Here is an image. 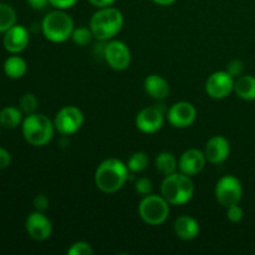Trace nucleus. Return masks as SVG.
I'll list each match as a JSON object with an SVG mask.
<instances>
[{
	"label": "nucleus",
	"mask_w": 255,
	"mask_h": 255,
	"mask_svg": "<svg viewBox=\"0 0 255 255\" xmlns=\"http://www.w3.org/2000/svg\"><path fill=\"white\" fill-rule=\"evenodd\" d=\"M173 229L176 236L182 241H192L199 234L198 222L191 216H181L176 218Z\"/></svg>",
	"instance_id": "nucleus-17"
},
{
	"label": "nucleus",
	"mask_w": 255,
	"mask_h": 255,
	"mask_svg": "<svg viewBox=\"0 0 255 255\" xmlns=\"http://www.w3.org/2000/svg\"><path fill=\"white\" fill-rule=\"evenodd\" d=\"M152 1L156 2L157 5H161V6H169V5L176 2V0H152Z\"/></svg>",
	"instance_id": "nucleus-36"
},
{
	"label": "nucleus",
	"mask_w": 255,
	"mask_h": 255,
	"mask_svg": "<svg viewBox=\"0 0 255 255\" xmlns=\"http://www.w3.org/2000/svg\"><path fill=\"white\" fill-rule=\"evenodd\" d=\"M104 59L111 69L124 71L131 64V51L125 42L120 40H109L105 44Z\"/></svg>",
	"instance_id": "nucleus-9"
},
{
	"label": "nucleus",
	"mask_w": 255,
	"mask_h": 255,
	"mask_svg": "<svg viewBox=\"0 0 255 255\" xmlns=\"http://www.w3.org/2000/svg\"><path fill=\"white\" fill-rule=\"evenodd\" d=\"M94 39V34H92L90 27L80 26L74 29L71 35V40L77 45V46H87L90 42Z\"/></svg>",
	"instance_id": "nucleus-25"
},
{
	"label": "nucleus",
	"mask_w": 255,
	"mask_h": 255,
	"mask_svg": "<svg viewBox=\"0 0 255 255\" xmlns=\"http://www.w3.org/2000/svg\"><path fill=\"white\" fill-rule=\"evenodd\" d=\"M77 1H79V0H49L51 6H54L55 9H61V10L69 9V7L74 6Z\"/></svg>",
	"instance_id": "nucleus-32"
},
{
	"label": "nucleus",
	"mask_w": 255,
	"mask_h": 255,
	"mask_svg": "<svg viewBox=\"0 0 255 255\" xmlns=\"http://www.w3.org/2000/svg\"><path fill=\"white\" fill-rule=\"evenodd\" d=\"M171 204L163 198V196L147 194L138 204V214L142 221L148 226H161L169 216Z\"/></svg>",
	"instance_id": "nucleus-6"
},
{
	"label": "nucleus",
	"mask_w": 255,
	"mask_h": 255,
	"mask_svg": "<svg viewBox=\"0 0 255 255\" xmlns=\"http://www.w3.org/2000/svg\"><path fill=\"white\" fill-rule=\"evenodd\" d=\"M156 169L162 174V176H169L172 173H176L178 168V161L171 152H161L156 157L154 161Z\"/></svg>",
	"instance_id": "nucleus-22"
},
{
	"label": "nucleus",
	"mask_w": 255,
	"mask_h": 255,
	"mask_svg": "<svg viewBox=\"0 0 255 255\" xmlns=\"http://www.w3.org/2000/svg\"><path fill=\"white\" fill-rule=\"evenodd\" d=\"M55 129L60 134L70 136L79 131L84 125V114L76 106H65L59 110L54 119Z\"/></svg>",
	"instance_id": "nucleus-8"
},
{
	"label": "nucleus",
	"mask_w": 255,
	"mask_h": 255,
	"mask_svg": "<svg viewBox=\"0 0 255 255\" xmlns=\"http://www.w3.org/2000/svg\"><path fill=\"white\" fill-rule=\"evenodd\" d=\"M69 255H94V249L86 242H76L67 249Z\"/></svg>",
	"instance_id": "nucleus-27"
},
{
	"label": "nucleus",
	"mask_w": 255,
	"mask_h": 255,
	"mask_svg": "<svg viewBox=\"0 0 255 255\" xmlns=\"http://www.w3.org/2000/svg\"><path fill=\"white\" fill-rule=\"evenodd\" d=\"M226 71L228 72L231 76H233L234 79H238V77L242 76L244 72L243 61H241V60H233V61H231L227 65Z\"/></svg>",
	"instance_id": "nucleus-29"
},
{
	"label": "nucleus",
	"mask_w": 255,
	"mask_h": 255,
	"mask_svg": "<svg viewBox=\"0 0 255 255\" xmlns=\"http://www.w3.org/2000/svg\"><path fill=\"white\" fill-rule=\"evenodd\" d=\"M152 188L153 187H152L151 179L146 178V177H141V178L136 179V182H134V191L143 197L147 196V194H151Z\"/></svg>",
	"instance_id": "nucleus-28"
},
{
	"label": "nucleus",
	"mask_w": 255,
	"mask_h": 255,
	"mask_svg": "<svg viewBox=\"0 0 255 255\" xmlns=\"http://www.w3.org/2000/svg\"><path fill=\"white\" fill-rule=\"evenodd\" d=\"M0 133H1V125H0Z\"/></svg>",
	"instance_id": "nucleus-37"
},
{
	"label": "nucleus",
	"mask_w": 255,
	"mask_h": 255,
	"mask_svg": "<svg viewBox=\"0 0 255 255\" xmlns=\"http://www.w3.org/2000/svg\"><path fill=\"white\" fill-rule=\"evenodd\" d=\"M54 121L42 114L26 115L22 120L21 132L25 141L35 147L46 146L55 133Z\"/></svg>",
	"instance_id": "nucleus-3"
},
{
	"label": "nucleus",
	"mask_w": 255,
	"mask_h": 255,
	"mask_svg": "<svg viewBox=\"0 0 255 255\" xmlns=\"http://www.w3.org/2000/svg\"><path fill=\"white\" fill-rule=\"evenodd\" d=\"M22 111L19 107L6 106L0 110V125L5 128H16L17 126L22 124Z\"/></svg>",
	"instance_id": "nucleus-21"
},
{
	"label": "nucleus",
	"mask_w": 255,
	"mask_h": 255,
	"mask_svg": "<svg viewBox=\"0 0 255 255\" xmlns=\"http://www.w3.org/2000/svg\"><path fill=\"white\" fill-rule=\"evenodd\" d=\"M29 6L34 10H42L50 4L49 0H26Z\"/></svg>",
	"instance_id": "nucleus-34"
},
{
	"label": "nucleus",
	"mask_w": 255,
	"mask_h": 255,
	"mask_svg": "<svg viewBox=\"0 0 255 255\" xmlns=\"http://www.w3.org/2000/svg\"><path fill=\"white\" fill-rule=\"evenodd\" d=\"M161 194L171 206H183L193 197V182L191 177L182 172L172 173L164 177L161 184Z\"/></svg>",
	"instance_id": "nucleus-4"
},
{
	"label": "nucleus",
	"mask_w": 255,
	"mask_h": 255,
	"mask_svg": "<svg viewBox=\"0 0 255 255\" xmlns=\"http://www.w3.org/2000/svg\"><path fill=\"white\" fill-rule=\"evenodd\" d=\"M74 29L72 17L61 9L49 12L41 22L42 34L51 42H64L71 39Z\"/></svg>",
	"instance_id": "nucleus-5"
},
{
	"label": "nucleus",
	"mask_w": 255,
	"mask_h": 255,
	"mask_svg": "<svg viewBox=\"0 0 255 255\" xmlns=\"http://www.w3.org/2000/svg\"><path fill=\"white\" fill-rule=\"evenodd\" d=\"M124 26V15L116 7H101L90 20V29L99 41H109L121 31Z\"/></svg>",
	"instance_id": "nucleus-2"
},
{
	"label": "nucleus",
	"mask_w": 255,
	"mask_h": 255,
	"mask_svg": "<svg viewBox=\"0 0 255 255\" xmlns=\"http://www.w3.org/2000/svg\"><path fill=\"white\" fill-rule=\"evenodd\" d=\"M244 212L238 204H234L227 208V218L232 222V223H239L243 219Z\"/></svg>",
	"instance_id": "nucleus-30"
},
{
	"label": "nucleus",
	"mask_w": 255,
	"mask_h": 255,
	"mask_svg": "<svg viewBox=\"0 0 255 255\" xmlns=\"http://www.w3.org/2000/svg\"><path fill=\"white\" fill-rule=\"evenodd\" d=\"M233 76L227 71H216L207 79L206 92L214 100H223L228 97L234 90Z\"/></svg>",
	"instance_id": "nucleus-10"
},
{
	"label": "nucleus",
	"mask_w": 255,
	"mask_h": 255,
	"mask_svg": "<svg viewBox=\"0 0 255 255\" xmlns=\"http://www.w3.org/2000/svg\"><path fill=\"white\" fill-rule=\"evenodd\" d=\"M34 207L36 211L45 212L49 208V199L45 194H37L34 198Z\"/></svg>",
	"instance_id": "nucleus-31"
},
{
	"label": "nucleus",
	"mask_w": 255,
	"mask_h": 255,
	"mask_svg": "<svg viewBox=\"0 0 255 255\" xmlns=\"http://www.w3.org/2000/svg\"><path fill=\"white\" fill-rule=\"evenodd\" d=\"M115 1H116V0H89L90 4H91L92 6L97 7V9L112 6V5L115 4Z\"/></svg>",
	"instance_id": "nucleus-35"
},
{
	"label": "nucleus",
	"mask_w": 255,
	"mask_h": 255,
	"mask_svg": "<svg viewBox=\"0 0 255 255\" xmlns=\"http://www.w3.org/2000/svg\"><path fill=\"white\" fill-rule=\"evenodd\" d=\"M214 196L221 206L228 207L239 204L243 196V187L241 181L232 174H227L218 179L214 188Z\"/></svg>",
	"instance_id": "nucleus-7"
},
{
	"label": "nucleus",
	"mask_w": 255,
	"mask_h": 255,
	"mask_svg": "<svg viewBox=\"0 0 255 255\" xmlns=\"http://www.w3.org/2000/svg\"><path fill=\"white\" fill-rule=\"evenodd\" d=\"M29 41L30 35L27 29L22 25L17 24L5 31L4 37H2V45L10 54H20L21 51H24L29 45Z\"/></svg>",
	"instance_id": "nucleus-14"
},
{
	"label": "nucleus",
	"mask_w": 255,
	"mask_h": 255,
	"mask_svg": "<svg viewBox=\"0 0 255 255\" xmlns=\"http://www.w3.org/2000/svg\"><path fill=\"white\" fill-rule=\"evenodd\" d=\"M206 163L207 158L204 156V152L197 148H191L183 152L182 156L179 157L178 168L182 173L191 177L201 173L206 167Z\"/></svg>",
	"instance_id": "nucleus-16"
},
{
	"label": "nucleus",
	"mask_w": 255,
	"mask_h": 255,
	"mask_svg": "<svg viewBox=\"0 0 255 255\" xmlns=\"http://www.w3.org/2000/svg\"><path fill=\"white\" fill-rule=\"evenodd\" d=\"M4 69L5 75H6L9 79L17 80L21 79L27 71V64L22 57L17 56L16 54H12V56L7 57L4 62Z\"/></svg>",
	"instance_id": "nucleus-20"
},
{
	"label": "nucleus",
	"mask_w": 255,
	"mask_h": 255,
	"mask_svg": "<svg viewBox=\"0 0 255 255\" xmlns=\"http://www.w3.org/2000/svg\"><path fill=\"white\" fill-rule=\"evenodd\" d=\"M197 117V110L191 102H176L167 111L168 122L176 128H186L193 125Z\"/></svg>",
	"instance_id": "nucleus-12"
},
{
	"label": "nucleus",
	"mask_w": 255,
	"mask_h": 255,
	"mask_svg": "<svg viewBox=\"0 0 255 255\" xmlns=\"http://www.w3.org/2000/svg\"><path fill=\"white\" fill-rule=\"evenodd\" d=\"M25 228L31 239L36 242L46 241L51 237L52 224L44 212L35 211L27 216L25 221Z\"/></svg>",
	"instance_id": "nucleus-11"
},
{
	"label": "nucleus",
	"mask_w": 255,
	"mask_h": 255,
	"mask_svg": "<svg viewBox=\"0 0 255 255\" xmlns=\"http://www.w3.org/2000/svg\"><path fill=\"white\" fill-rule=\"evenodd\" d=\"M37 105H39V102H37L36 96L34 94H25L22 95L19 101V109L21 110L24 115H31L36 112Z\"/></svg>",
	"instance_id": "nucleus-26"
},
{
	"label": "nucleus",
	"mask_w": 255,
	"mask_h": 255,
	"mask_svg": "<svg viewBox=\"0 0 255 255\" xmlns=\"http://www.w3.org/2000/svg\"><path fill=\"white\" fill-rule=\"evenodd\" d=\"M136 127L143 133H154L159 131L164 124V112L162 107H146L136 116Z\"/></svg>",
	"instance_id": "nucleus-13"
},
{
	"label": "nucleus",
	"mask_w": 255,
	"mask_h": 255,
	"mask_svg": "<svg viewBox=\"0 0 255 255\" xmlns=\"http://www.w3.org/2000/svg\"><path fill=\"white\" fill-rule=\"evenodd\" d=\"M144 91L148 96L154 100H164L169 95V84L166 79H163L159 75H149L144 79L143 82Z\"/></svg>",
	"instance_id": "nucleus-18"
},
{
	"label": "nucleus",
	"mask_w": 255,
	"mask_h": 255,
	"mask_svg": "<svg viewBox=\"0 0 255 255\" xmlns=\"http://www.w3.org/2000/svg\"><path fill=\"white\" fill-rule=\"evenodd\" d=\"M16 24V12L14 7L5 2H0V32L5 31Z\"/></svg>",
	"instance_id": "nucleus-23"
},
{
	"label": "nucleus",
	"mask_w": 255,
	"mask_h": 255,
	"mask_svg": "<svg viewBox=\"0 0 255 255\" xmlns=\"http://www.w3.org/2000/svg\"><path fill=\"white\" fill-rule=\"evenodd\" d=\"M234 92L237 96L246 101L255 100V77L252 75H242L234 81Z\"/></svg>",
	"instance_id": "nucleus-19"
},
{
	"label": "nucleus",
	"mask_w": 255,
	"mask_h": 255,
	"mask_svg": "<svg viewBox=\"0 0 255 255\" xmlns=\"http://www.w3.org/2000/svg\"><path fill=\"white\" fill-rule=\"evenodd\" d=\"M10 163H11V156H10L9 151L0 147V169L7 168Z\"/></svg>",
	"instance_id": "nucleus-33"
},
{
	"label": "nucleus",
	"mask_w": 255,
	"mask_h": 255,
	"mask_svg": "<svg viewBox=\"0 0 255 255\" xmlns=\"http://www.w3.org/2000/svg\"><path fill=\"white\" fill-rule=\"evenodd\" d=\"M149 158L147 156V153L144 152H134L131 157L127 161V168L132 173H139V172H143L144 169L148 167Z\"/></svg>",
	"instance_id": "nucleus-24"
},
{
	"label": "nucleus",
	"mask_w": 255,
	"mask_h": 255,
	"mask_svg": "<svg viewBox=\"0 0 255 255\" xmlns=\"http://www.w3.org/2000/svg\"><path fill=\"white\" fill-rule=\"evenodd\" d=\"M128 179L127 164L117 158H107L99 164L95 172V184L104 193H115Z\"/></svg>",
	"instance_id": "nucleus-1"
},
{
	"label": "nucleus",
	"mask_w": 255,
	"mask_h": 255,
	"mask_svg": "<svg viewBox=\"0 0 255 255\" xmlns=\"http://www.w3.org/2000/svg\"><path fill=\"white\" fill-rule=\"evenodd\" d=\"M203 152L207 162L212 164H221L229 157L231 143L224 136H213L208 139Z\"/></svg>",
	"instance_id": "nucleus-15"
}]
</instances>
